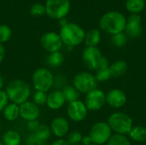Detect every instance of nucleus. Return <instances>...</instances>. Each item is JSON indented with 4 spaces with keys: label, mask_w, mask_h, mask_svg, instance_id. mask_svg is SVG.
Segmentation results:
<instances>
[{
    "label": "nucleus",
    "mask_w": 146,
    "mask_h": 145,
    "mask_svg": "<svg viewBox=\"0 0 146 145\" xmlns=\"http://www.w3.org/2000/svg\"><path fill=\"white\" fill-rule=\"evenodd\" d=\"M128 135L135 142H145L146 141V128L141 126H133Z\"/></svg>",
    "instance_id": "23"
},
{
    "label": "nucleus",
    "mask_w": 146,
    "mask_h": 145,
    "mask_svg": "<svg viewBox=\"0 0 146 145\" xmlns=\"http://www.w3.org/2000/svg\"><path fill=\"white\" fill-rule=\"evenodd\" d=\"M98 82H104L109 80L111 78V74L110 72V68H104V69H98L96 71L95 75Z\"/></svg>",
    "instance_id": "31"
},
{
    "label": "nucleus",
    "mask_w": 146,
    "mask_h": 145,
    "mask_svg": "<svg viewBox=\"0 0 146 145\" xmlns=\"http://www.w3.org/2000/svg\"><path fill=\"white\" fill-rule=\"evenodd\" d=\"M9 103V99L5 91L0 90V113L5 109V107Z\"/></svg>",
    "instance_id": "33"
},
{
    "label": "nucleus",
    "mask_w": 146,
    "mask_h": 145,
    "mask_svg": "<svg viewBox=\"0 0 146 145\" xmlns=\"http://www.w3.org/2000/svg\"><path fill=\"white\" fill-rule=\"evenodd\" d=\"M101 41V33L99 30L93 28L89 30L86 35L84 42L86 45V47H97V45Z\"/></svg>",
    "instance_id": "20"
},
{
    "label": "nucleus",
    "mask_w": 146,
    "mask_h": 145,
    "mask_svg": "<svg viewBox=\"0 0 146 145\" xmlns=\"http://www.w3.org/2000/svg\"><path fill=\"white\" fill-rule=\"evenodd\" d=\"M106 145H132L128 138L125 135L114 134L111 136Z\"/></svg>",
    "instance_id": "27"
},
{
    "label": "nucleus",
    "mask_w": 146,
    "mask_h": 145,
    "mask_svg": "<svg viewBox=\"0 0 146 145\" xmlns=\"http://www.w3.org/2000/svg\"><path fill=\"white\" fill-rule=\"evenodd\" d=\"M145 14H146V6H145Z\"/></svg>",
    "instance_id": "42"
},
{
    "label": "nucleus",
    "mask_w": 146,
    "mask_h": 145,
    "mask_svg": "<svg viewBox=\"0 0 146 145\" xmlns=\"http://www.w3.org/2000/svg\"><path fill=\"white\" fill-rule=\"evenodd\" d=\"M81 144L83 145H90L92 144V141L91 138L89 137V135L88 136H83Z\"/></svg>",
    "instance_id": "38"
},
{
    "label": "nucleus",
    "mask_w": 146,
    "mask_h": 145,
    "mask_svg": "<svg viewBox=\"0 0 146 145\" xmlns=\"http://www.w3.org/2000/svg\"><path fill=\"white\" fill-rule=\"evenodd\" d=\"M126 103L127 95L120 89H112L106 94V103L113 109H120Z\"/></svg>",
    "instance_id": "15"
},
{
    "label": "nucleus",
    "mask_w": 146,
    "mask_h": 145,
    "mask_svg": "<svg viewBox=\"0 0 146 145\" xmlns=\"http://www.w3.org/2000/svg\"><path fill=\"white\" fill-rule=\"evenodd\" d=\"M64 62V56L61 51H56L53 53H50L47 57V63L52 67L56 68L61 66Z\"/></svg>",
    "instance_id": "25"
},
{
    "label": "nucleus",
    "mask_w": 146,
    "mask_h": 145,
    "mask_svg": "<svg viewBox=\"0 0 146 145\" xmlns=\"http://www.w3.org/2000/svg\"><path fill=\"white\" fill-rule=\"evenodd\" d=\"M5 145H20L21 142V134L15 130H9L3 136V141Z\"/></svg>",
    "instance_id": "21"
},
{
    "label": "nucleus",
    "mask_w": 146,
    "mask_h": 145,
    "mask_svg": "<svg viewBox=\"0 0 146 145\" xmlns=\"http://www.w3.org/2000/svg\"><path fill=\"white\" fill-rule=\"evenodd\" d=\"M70 9L69 0H46L45 13L52 19L64 18Z\"/></svg>",
    "instance_id": "8"
},
{
    "label": "nucleus",
    "mask_w": 146,
    "mask_h": 145,
    "mask_svg": "<svg viewBox=\"0 0 146 145\" xmlns=\"http://www.w3.org/2000/svg\"><path fill=\"white\" fill-rule=\"evenodd\" d=\"M127 42V36L124 32H120L112 35L111 37V43L113 44L114 46L117 48H121L123 47Z\"/></svg>",
    "instance_id": "28"
},
{
    "label": "nucleus",
    "mask_w": 146,
    "mask_h": 145,
    "mask_svg": "<svg viewBox=\"0 0 146 145\" xmlns=\"http://www.w3.org/2000/svg\"><path fill=\"white\" fill-rule=\"evenodd\" d=\"M113 132L111 131L109 124L104 121H99L95 123L89 132V137L91 138L92 144L102 145L107 144L110 140Z\"/></svg>",
    "instance_id": "7"
},
{
    "label": "nucleus",
    "mask_w": 146,
    "mask_h": 145,
    "mask_svg": "<svg viewBox=\"0 0 146 145\" xmlns=\"http://www.w3.org/2000/svg\"><path fill=\"white\" fill-rule=\"evenodd\" d=\"M4 56H5V49L3 44L0 43V63L3 61Z\"/></svg>",
    "instance_id": "39"
},
{
    "label": "nucleus",
    "mask_w": 146,
    "mask_h": 145,
    "mask_svg": "<svg viewBox=\"0 0 146 145\" xmlns=\"http://www.w3.org/2000/svg\"><path fill=\"white\" fill-rule=\"evenodd\" d=\"M110 72L111 77L113 78H120L124 76L128 69V65L124 60H118L110 65Z\"/></svg>",
    "instance_id": "18"
},
{
    "label": "nucleus",
    "mask_w": 146,
    "mask_h": 145,
    "mask_svg": "<svg viewBox=\"0 0 146 145\" xmlns=\"http://www.w3.org/2000/svg\"><path fill=\"white\" fill-rule=\"evenodd\" d=\"M145 0H127L126 9L132 14L139 15L145 8Z\"/></svg>",
    "instance_id": "22"
},
{
    "label": "nucleus",
    "mask_w": 146,
    "mask_h": 145,
    "mask_svg": "<svg viewBox=\"0 0 146 145\" xmlns=\"http://www.w3.org/2000/svg\"><path fill=\"white\" fill-rule=\"evenodd\" d=\"M39 122L38 121V120L36 121H27V129L31 132H33L37 130V128L39 126Z\"/></svg>",
    "instance_id": "36"
},
{
    "label": "nucleus",
    "mask_w": 146,
    "mask_h": 145,
    "mask_svg": "<svg viewBox=\"0 0 146 145\" xmlns=\"http://www.w3.org/2000/svg\"><path fill=\"white\" fill-rule=\"evenodd\" d=\"M10 103L21 105L28 101L31 96L29 85L21 79H14L8 83L4 90Z\"/></svg>",
    "instance_id": "2"
},
{
    "label": "nucleus",
    "mask_w": 146,
    "mask_h": 145,
    "mask_svg": "<svg viewBox=\"0 0 146 145\" xmlns=\"http://www.w3.org/2000/svg\"><path fill=\"white\" fill-rule=\"evenodd\" d=\"M48 94L44 91H36L33 95V103H34L37 106H43L46 104Z\"/></svg>",
    "instance_id": "29"
},
{
    "label": "nucleus",
    "mask_w": 146,
    "mask_h": 145,
    "mask_svg": "<svg viewBox=\"0 0 146 145\" xmlns=\"http://www.w3.org/2000/svg\"><path fill=\"white\" fill-rule=\"evenodd\" d=\"M45 13V7L40 3L33 4L31 8V14L33 15H40Z\"/></svg>",
    "instance_id": "35"
},
{
    "label": "nucleus",
    "mask_w": 146,
    "mask_h": 145,
    "mask_svg": "<svg viewBox=\"0 0 146 145\" xmlns=\"http://www.w3.org/2000/svg\"><path fill=\"white\" fill-rule=\"evenodd\" d=\"M88 114V109L84 102L77 100L72 103H69L67 107V115L68 117L74 121L80 122L84 121Z\"/></svg>",
    "instance_id": "10"
},
{
    "label": "nucleus",
    "mask_w": 146,
    "mask_h": 145,
    "mask_svg": "<svg viewBox=\"0 0 146 145\" xmlns=\"http://www.w3.org/2000/svg\"><path fill=\"white\" fill-rule=\"evenodd\" d=\"M126 25L127 18L118 11H110L104 14L99 21L100 28L111 35L123 32Z\"/></svg>",
    "instance_id": "1"
},
{
    "label": "nucleus",
    "mask_w": 146,
    "mask_h": 145,
    "mask_svg": "<svg viewBox=\"0 0 146 145\" xmlns=\"http://www.w3.org/2000/svg\"><path fill=\"white\" fill-rule=\"evenodd\" d=\"M32 133H33L38 138H39L43 142H46L51 135L50 127L44 124H40L37 128V130Z\"/></svg>",
    "instance_id": "26"
},
{
    "label": "nucleus",
    "mask_w": 146,
    "mask_h": 145,
    "mask_svg": "<svg viewBox=\"0 0 146 145\" xmlns=\"http://www.w3.org/2000/svg\"><path fill=\"white\" fill-rule=\"evenodd\" d=\"M66 101L61 90H54L48 94L46 105L52 110H57L62 109Z\"/></svg>",
    "instance_id": "17"
},
{
    "label": "nucleus",
    "mask_w": 146,
    "mask_h": 145,
    "mask_svg": "<svg viewBox=\"0 0 146 145\" xmlns=\"http://www.w3.org/2000/svg\"><path fill=\"white\" fill-rule=\"evenodd\" d=\"M82 138H83V136L80 132L73 131L67 135L66 140L68 142V144L70 145H78L81 144Z\"/></svg>",
    "instance_id": "30"
},
{
    "label": "nucleus",
    "mask_w": 146,
    "mask_h": 145,
    "mask_svg": "<svg viewBox=\"0 0 146 145\" xmlns=\"http://www.w3.org/2000/svg\"><path fill=\"white\" fill-rule=\"evenodd\" d=\"M69 122L65 117L57 116L54 118L50 123V129L51 134L58 138H63L68 134Z\"/></svg>",
    "instance_id": "13"
},
{
    "label": "nucleus",
    "mask_w": 146,
    "mask_h": 145,
    "mask_svg": "<svg viewBox=\"0 0 146 145\" xmlns=\"http://www.w3.org/2000/svg\"><path fill=\"white\" fill-rule=\"evenodd\" d=\"M90 145H98V144H90Z\"/></svg>",
    "instance_id": "43"
},
{
    "label": "nucleus",
    "mask_w": 146,
    "mask_h": 145,
    "mask_svg": "<svg viewBox=\"0 0 146 145\" xmlns=\"http://www.w3.org/2000/svg\"><path fill=\"white\" fill-rule=\"evenodd\" d=\"M34 89L39 91H49L55 85V77L50 70L46 68L36 69L32 77Z\"/></svg>",
    "instance_id": "5"
},
{
    "label": "nucleus",
    "mask_w": 146,
    "mask_h": 145,
    "mask_svg": "<svg viewBox=\"0 0 146 145\" xmlns=\"http://www.w3.org/2000/svg\"><path fill=\"white\" fill-rule=\"evenodd\" d=\"M11 37V29L7 25H0V43L3 44Z\"/></svg>",
    "instance_id": "32"
},
{
    "label": "nucleus",
    "mask_w": 146,
    "mask_h": 145,
    "mask_svg": "<svg viewBox=\"0 0 146 145\" xmlns=\"http://www.w3.org/2000/svg\"><path fill=\"white\" fill-rule=\"evenodd\" d=\"M41 46L49 53L60 51L62 42L59 34L54 32H49L44 33L40 38Z\"/></svg>",
    "instance_id": "12"
},
{
    "label": "nucleus",
    "mask_w": 146,
    "mask_h": 145,
    "mask_svg": "<svg viewBox=\"0 0 146 145\" xmlns=\"http://www.w3.org/2000/svg\"><path fill=\"white\" fill-rule=\"evenodd\" d=\"M142 19L139 15L132 14L127 20L126 25V34L132 38H139L142 33Z\"/></svg>",
    "instance_id": "14"
},
{
    "label": "nucleus",
    "mask_w": 146,
    "mask_h": 145,
    "mask_svg": "<svg viewBox=\"0 0 146 145\" xmlns=\"http://www.w3.org/2000/svg\"><path fill=\"white\" fill-rule=\"evenodd\" d=\"M2 113L5 120L9 121H15L20 117V105L9 103Z\"/></svg>",
    "instance_id": "19"
},
{
    "label": "nucleus",
    "mask_w": 146,
    "mask_h": 145,
    "mask_svg": "<svg viewBox=\"0 0 146 145\" xmlns=\"http://www.w3.org/2000/svg\"><path fill=\"white\" fill-rule=\"evenodd\" d=\"M27 145H44L45 142H43L39 138H38L33 133H30V135L26 139Z\"/></svg>",
    "instance_id": "34"
},
{
    "label": "nucleus",
    "mask_w": 146,
    "mask_h": 145,
    "mask_svg": "<svg viewBox=\"0 0 146 145\" xmlns=\"http://www.w3.org/2000/svg\"><path fill=\"white\" fill-rule=\"evenodd\" d=\"M85 104L90 111H98L106 103V94L98 88L86 94Z\"/></svg>",
    "instance_id": "9"
},
{
    "label": "nucleus",
    "mask_w": 146,
    "mask_h": 145,
    "mask_svg": "<svg viewBox=\"0 0 146 145\" xmlns=\"http://www.w3.org/2000/svg\"><path fill=\"white\" fill-rule=\"evenodd\" d=\"M98 80L92 73L89 72H80L73 79V86L80 92L86 94L98 86Z\"/></svg>",
    "instance_id": "6"
},
{
    "label": "nucleus",
    "mask_w": 146,
    "mask_h": 145,
    "mask_svg": "<svg viewBox=\"0 0 146 145\" xmlns=\"http://www.w3.org/2000/svg\"><path fill=\"white\" fill-rule=\"evenodd\" d=\"M39 114L40 111L38 106L33 102L27 101L20 105V117L26 121L38 120Z\"/></svg>",
    "instance_id": "16"
},
{
    "label": "nucleus",
    "mask_w": 146,
    "mask_h": 145,
    "mask_svg": "<svg viewBox=\"0 0 146 145\" xmlns=\"http://www.w3.org/2000/svg\"><path fill=\"white\" fill-rule=\"evenodd\" d=\"M107 123L113 132L125 136L126 134H129L133 126L132 118L128 115L122 112H115L111 114Z\"/></svg>",
    "instance_id": "4"
},
{
    "label": "nucleus",
    "mask_w": 146,
    "mask_h": 145,
    "mask_svg": "<svg viewBox=\"0 0 146 145\" xmlns=\"http://www.w3.org/2000/svg\"><path fill=\"white\" fill-rule=\"evenodd\" d=\"M50 145H70V144H68V142L65 138H57L56 140H55L54 142H52Z\"/></svg>",
    "instance_id": "37"
},
{
    "label": "nucleus",
    "mask_w": 146,
    "mask_h": 145,
    "mask_svg": "<svg viewBox=\"0 0 146 145\" xmlns=\"http://www.w3.org/2000/svg\"><path fill=\"white\" fill-rule=\"evenodd\" d=\"M61 91L63 94V97L65 98L66 103H69L79 100L80 92L73 85H66Z\"/></svg>",
    "instance_id": "24"
},
{
    "label": "nucleus",
    "mask_w": 146,
    "mask_h": 145,
    "mask_svg": "<svg viewBox=\"0 0 146 145\" xmlns=\"http://www.w3.org/2000/svg\"><path fill=\"white\" fill-rule=\"evenodd\" d=\"M102 56L103 55L98 47H86L82 52V61L90 70L96 71L98 69Z\"/></svg>",
    "instance_id": "11"
},
{
    "label": "nucleus",
    "mask_w": 146,
    "mask_h": 145,
    "mask_svg": "<svg viewBox=\"0 0 146 145\" xmlns=\"http://www.w3.org/2000/svg\"><path fill=\"white\" fill-rule=\"evenodd\" d=\"M0 145H5V144H4L2 141H0Z\"/></svg>",
    "instance_id": "41"
},
{
    "label": "nucleus",
    "mask_w": 146,
    "mask_h": 145,
    "mask_svg": "<svg viewBox=\"0 0 146 145\" xmlns=\"http://www.w3.org/2000/svg\"><path fill=\"white\" fill-rule=\"evenodd\" d=\"M85 35L83 28L75 23H66L62 26L59 33L62 44L69 47L80 44L85 39Z\"/></svg>",
    "instance_id": "3"
},
{
    "label": "nucleus",
    "mask_w": 146,
    "mask_h": 145,
    "mask_svg": "<svg viewBox=\"0 0 146 145\" xmlns=\"http://www.w3.org/2000/svg\"><path fill=\"white\" fill-rule=\"evenodd\" d=\"M3 84H4V79L3 76L0 74V90H2V88L3 87Z\"/></svg>",
    "instance_id": "40"
}]
</instances>
